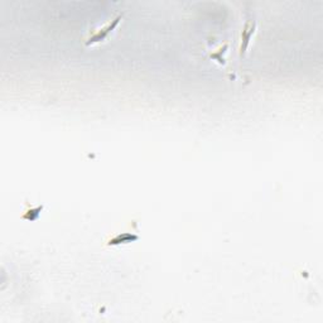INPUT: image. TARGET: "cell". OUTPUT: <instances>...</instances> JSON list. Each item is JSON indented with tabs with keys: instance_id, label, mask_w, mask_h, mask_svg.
<instances>
[{
	"instance_id": "6da1fadb",
	"label": "cell",
	"mask_w": 323,
	"mask_h": 323,
	"mask_svg": "<svg viewBox=\"0 0 323 323\" xmlns=\"http://www.w3.org/2000/svg\"><path fill=\"white\" fill-rule=\"evenodd\" d=\"M120 18L121 17H120V15H119V17L116 18V19H114L111 23H109V24H107L106 27L102 28V29H100L99 32H97V33L93 34L92 37H90V38H88V41L86 42V44L99 43V42L104 41V39L106 38V37L109 36L110 33H111L112 29H114V28L116 27V24H118V23H119V20H120Z\"/></svg>"
}]
</instances>
